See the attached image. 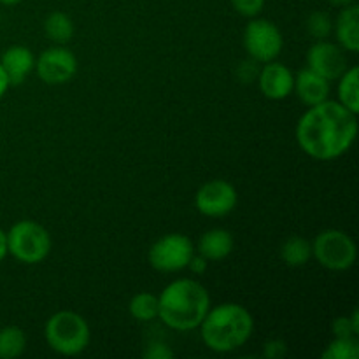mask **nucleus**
<instances>
[{
    "instance_id": "obj_30",
    "label": "nucleus",
    "mask_w": 359,
    "mask_h": 359,
    "mask_svg": "<svg viewBox=\"0 0 359 359\" xmlns=\"http://www.w3.org/2000/svg\"><path fill=\"white\" fill-rule=\"evenodd\" d=\"M7 86H9V79H7V74L4 72L2 65H0V98H2L4 93H6Z\"/></svg>"
},
{
    "instance_id": "obj_19",
    "label": "nucleus",
    "mask_w": 359,
    "mask_h": 359,
    "mask_svg": "<svg viewBox=\"0 0 359 359\" xmlns=\"http://www.w3.org/2000/svg\"><path fill=\"white\" fill-rule=\"evenodd\" d=\"M280 255H283V259L286 262V265L302 266L311 259L312 245L305 238L293 237L284 242L283 249H280Z\"/></svg>"
},
{
    "instance_id": "obj_1",
    "label": "nucleus",
    "mask_w": 359,
    "mask_h": 359,
    "mask_svg": "<svg viewBox=\"0 0 359 359\" xmlns=\"http://www.w3.org/2000/svg\"><path fill=\"white\" fill-rule=\"evenodd\" d=\"M356 133V114L340 102L325 100L312 105L297 126V140L302 149L323 161L342 156L353 146Z\"/></svg>"
},
{
    "instance_id": "obj_2",
    "label": "nucleus",
    "mask_w": 359,
    "mask_h": 359,
    "mask_svg": "<svg viewBox=\"0 0 359 359\" xmlns=\"http://www.w3.org/2000/svg\"><path fill=\"white\" fill-rule=\"evenodd\" d=\"M158 302H160L158 318L168 328L179 332L198 328L210 305L205 287L191 279H181L168 284Z\"/></svg>"
},
{
    "instance_id": "obj_26",
    "label": "nucleus",
    "mask_w": 359,
    "mask_h": 359,
    "mask_svg": "<svg viewBox=\"0 0 359 359\" xmlns=\"http://www.w3.org/2000/svg\"><path fill=\"white\" fill-rule=\"evenodd\" d=\"M333 333L337 339H344V337H353L356 335L353 330V323L349 318H339L333 321Z\"/></svg>"
},
{
    "instance_id": "obj_11",
    "label": "nucleus",
    "mask_w": 359,
    "mask_h": 359,
    "mask_svg": "<svg viewBox=\"0 0 359 359\" xmlns=\"http://www.w3.org/2000/svg\"><path fill=\"white\" fill-rule=\"evenodd\" d=\"M309 69L325 79H339L347 69V58L339 46L332 42H318L309 51Z\"/></svg>"
},
{
    "instance_id": "obj_17",
    "label": "nucleus",
    "mask_w": 359,
    "mask_h": 359,
    "mask_svg": "<svg viewBox=\"0 0 359 359\" xmlns=\"http://www.w3.org/2000/svg\"><path fill=\"white\" fill-rule=\"evenodd\" d=\"M340 77H342L339 84L340 104H342L344 107L349 109L351 112L358 114L359 112V88H358L359 69L358 67H353V69L346 70Z\"/></svg>"
},
{
    "instance_id": "obj_29",
    "label": "nucleus",
    "mask_w": 359,
    "mask_h": 359,
    "mask_svg": "<svg viewBox=\"0 0 359 359\" xmlns=\"http://www.w3.org/2000/svg\"><path fill=\"white\" fill-rule=\"evenodd\" d=\"M9 252V248H7V233L0 230V262L7 256Z\"/></svg>"
},
{
    "instance_id": "obj_4",
    "label": "nucleus",
    "mask_w": 359,
    "mask_h": 359,
    "mask_svg": "<svg viewBox=\"0 0 359 359\" xmlns=\"http://www.w3.org/2000/svg\"><path fill=\"white\" fill-rule=\"evenodd\" d=\"M46 342L63 356H76L90 344V328L79 314L70 311L58 312L46 323Z\"/></svg>"
},
{
    "instance_id": "obj_7",
    "label": "nucleus",
    "mask_w": 359,
    "mask_h": 359,
    "mask_svg": "<svg viewBox=\"0 0 359 359\" xmlns=\"http://www.w3.org/2000/svg\"><path fill=\"white\" fill-rule=\"evenodd\" d=\"M193 258V244L179 233L160 238L149 251V263L158 272H177L188 266Z\"/></svg>"
},
{
    "instance_id": "obj_9",
    "label": "nucleus",
    "mask_w": 359,
    "mask_h": 359,
    "mask_svg": "<svg viewBox=\"0 0 359 359\" xmlns=\"http://www.w3.org/2000/svg\"><path fill=\"white\" fill-rule=\"evenodd\" d=\"M237 205V191L226 181H210L196 193V209L209 217L226 216Z\"/></svg>"
},
{
    "instance_id": "obj_23",
    "label": "nucleus",
    "mask_w": 359,
    "mask_h": 359,
    "mask_svg": "<svg viewBox=\"0 0 359 359\" xmlns=\"http://www.w3.org/2000/svg\"><path fill=\"white\" fill-rule=\"evenodd\" d=\"M307 30L312 37L316 39H325L328 37L330 32H332V20L326 13H312L307 20Z\"/></svg>"
},
{
    "instance_id": "obj_3",
    "label": "nucleus",
    "mask_w": 359,
    "mask_h": 359,
    "mask_svg": "<svg viewBox=\"0 0 359 359\" xmlns=\"http://www.w3.org/2000/svg\"><path fill=\"white\" fill-rule=\"evenodd\" d=\"M202 339L216 353H230L244 346L251 337L255 323L242 305L224 304L207 312L202 321Z\"/></svg>"
},
{
    "instance_id": "obj_20",
    "label": "nucleus",
    "mask_w": 359,
    "mask_h": 359,
    "mask_svg": "<svg viewBox=\"0 0 359 359\" xmlns=\"http://www.w3.org/2000/svg\"><path fill=\"white\" fill-rule=\"evenodd\" d=\"M130 314L135 318L137 321H153L160 314V302L154 294L149 293H140L132 298L130 302Z\"/></svg>"
},
{
    "instance_id": "obj_25",
    "label": "nucleus",
    "mask_w": 359,
    "mask_h": 359,
    "mask_svg": "<svg viewBox=\"0 0 359 359\" xmlns=\"http://www.w3.org/2000/svg\"><path fill=\"white\" fill-rule=\"evenodd\" d=\"M144 358L147 359H170L174 358V353L168 349L165 344H151L146 351H144Z\"/></svg>"
},
{
    "instance_id": "obj_21",
    "label": "nucleus",
    "mask_w": 359,
    "mask_h": 359,
    "mask_svg": "<svg viewBox=\"0 0 359 359\" xmlns=\"http://www.w3.org/2000/svg\"><path fill=\"white\" fill-rule=\"evenodd\" d=\"M44 30L49 39L56 42H67L72 39L74 25L65 13H53L46 18Z\"/></svg>"
},
{
    "instance_id": "obj_27",
    "label": "nucleus",
    "mask_w": 359,
    "mask_h": 359,
    "mask_svg": "<svg viewBox=\"0 0 359 359\" xmlns=\"http://www.w3.org/2000/svg\"><path fill=\"white\" fill-rule=\"evenodd\" d=\"M287 349H286V344L283 340H270L266 342L265 346V358L269 359H280L286 356Z\"/></svg>"
},
{
    "instance_id": "obj_22",
    "label": "nucleus",
    "mask_w": 359,
    "mask_h": 359,
    "mask_svg": "<svg viewBox=\"0 0 359 359\" xmlns=\"http://www.w3.org/2000/svg\"><path fill=\"white\" fill-rule=\"evenodd\" d=\"M359 358V344L353 337H344L337 339L330 344L323 353V359H358Z\"/></svg>"
},
{
    "instance_id": "obj_5",
    "label": "nucleus",
    "mask_w": 359,
    "mask_h": 359,
    "mask_svg": "<svg viewBox=\"0 0 359 359\" xmlns=\"http://www.w3.org/2000/svg\"><path fill=\"white\" fill-rule=\"evenodd\" d=\"M9 252L21 263H41L51 251V237L41 224L34 221H20L7 233Z\"/></svg>"
},
{
    "instance_id": "obj_14",
    "label": "nucleus",
    "mask_w": 359,
    "mask_h": 359,
    "mask_svg": "<svg viewBox=\"0 0 359 359\" xmlns=\"http://www.w3.org/2000/svg\"><path fill=\"white\" fill-rule=\"evenodd\" d=\"M294 88H297L298 98L312 107L328 98L330 81L316 74L314 70L307 69L298 74V77L294 79Z\"/></svg>"
},
{
    "instance_id": "obj_15",
    "label": "nucleus",
    "mask_w": 359,
    "mask_h": 359,
    "mask_svg": "<svg viewBox=\"0 0 359 359\" xmlns=\"http://www.w3.org/2000/svg\"><path fill=\"white\" fill-rule=\"evenodd\" d=\"M337 37L347 51H359V7L346 6L337 20Z\"/></svg>"
},
{
    "instance_id": "obj_18",
    "label": "nucleus",
    "mask_w": 359,
    "mask_h": 359,
    "mask_svg": "<svg viewBox=\"0 0 359 359\" xmlns=\"http://www.w3.org/2000/svg\"><path fill=\"white\" fill-rule=\"evenodd\" d=\"M27 337L18 326H7L0 330V359H14L25 353Z\"/></svg>"
},
{
    "instance_id": "obj_32",
    "label": "nucleus",
    "mask_w": 359,
    "mask_h": 359,
    "mask_svg": "<svg viewBox=\"0 0 359 359\" xmlns=\"http://www.w3.org/2000/svg\"><path fill=\"white\" fill-rule=\"evenodd\" d=\"M332 4H335V6H349V4H353L354 0H330Z\"/></svg>"
},
{
    "instance_id": "obj_28",
    "label": "nucleus",
    "mask_w": 359,
    "mask_h": 359,
    "mask_svg": "<svg viewBox=\"0 0 359 359\" xmlns=\"http://www.w3.org/2000/svg\"><path fill=\"white\" fill-rule=\"evenodd\" d=\"M188 266L195 273H203V272H205V269H207V262H205V258H203L202 255H200V256H193V258L189 259Z\"/></svg>"
},
{
    "instance_id": "obj_10",
    "label": "nucleus",
    "mask_w": 359,
    "mask_h": 359,
    "mask_svg": "<svg viewBox=\"0 0 359 359\" xmlns=\"http://www.w3.org/2000/svg\"><path fill=\"white\" fill-rule=\"evenodd\" d=\"M77 72V60L69 49L51 48L46 49L37 60V74L44 83L63 84Z\"/></svg>"
},
{
    "instance_id": "obj_6",
    "label": "nucleus",
    "mask_w": 359,
    "mask_h": 359,
    "mask_svg": "<svg viewBox=\"0 0 359 359\" xmlns=\"http://www.w3.org/2000/svg\"><path fill=\"white\" fill-rule=\"evenodd\" d=\"M312 255L325 269L342 272L356 262V244L340 230H326L318 235L312 244Z\"/></svg>"
},
{
    "instance_id": "obj_8",
    "label": "nucleus",
    "mask_w": 359,
    "mask_h": 359,
    "mask_svg": "<svg viewBox=\"0 0 359 359\" xmlns=\"http://www.w3.org/2000/svg\"><path fill=\"white\" fill-rule=\"evenodd\" d=\"M244 46L252 60L269 63L279 56L283 49V35L269 20H255L245 27Z\"/></svg>"
},
{
    "instance_id": "obj_12",
    "label": "nucleus",
    "mask_w": 359,
    "mask_h": 359,
    "mask_svg": "<svg viewBox=\"0 0 359 359\" xmlns=\"http://www.w3.org/2000/svg\"><path fill=\"white\" fill-rule=\"evenodd\" d=\"M294 86V77L287 67L283 63H272L265 65L259 76V88L262 93L270 100H283L291 93Z\"/></svg>"
},
{
    "instance_id": "obj_16",
    "label": "nucleus",
    "mask_w": 359,
    "mask_h": 359,
    "mask_svg": "<svg viewBox=\"0 0 359 359\" xmlns=\"http://www.w3.org/2000/svg\"><path fill=\"white\" fill-rule=\"evenodd\" d=\"M198 251L205 259H223L233 251V238L226 230H210L200 238Z\"/></svg>"
},
{
    "instance_id": "obj_13",
    "label": "nucleus",
    "mask_w": 359,
    "mask_h": 359,
    "mask_svg": "<svg viewBox=\"0 0 359 359\" xmlns=\"http://www.w3.org/2000/svg\"><path fill=\"white\" fill-rule=\"evenodd\" d=\"M0 65L7 74L9 84H21L28 72L34 69V55L25 46H13V48L6 49L2 60H0Z\"/></svg>"
},
{
    "instance_id": "obj_31",
    "label": "nucleus",
    "mask_w": 359,
    "mask_h": 359,
    "mask_svg": "<svg viewBox=\"0 0 359 359\" xmlns=\"http://www.w3.org/2000/svg\"><path fill=\"white\" fill-rule=\"evenodd\" d=\"M351 323H353L354 333H359V312L358 311L353 312V318H351Z\"/></svg>"
},
{
    "instance_id": "obj_33",
    "label": "nucleus",
    "mask_w": 359,
    "mask_h": 359,
    "mask_svg": "<svg viewBox=\"0 0 359 359\" xmlns=\"http://www.w3.org/2000/svg\"><path fill=\"white\" fill-rule=\"evenodd\" d=\"M0 2H2L4 6H16V4H20L21 0H0Z\"/></svg>"
},
{
    "instance_id": "obj_24",
    "label": "nucleus",
    "mask_w": 359,
    "mask_h": 359,
    "mask_svg": "<svg viewBox=\"0 0 359 359\" xmlns=\"http://www.w3.org/2000/svg\"><path fill=\"white\" fill-rule=\"evenodd\" d=\"M231 6L242 16L252 18L262 13L263 6H265V0H231Z\"/></svg>"
}]
</instances>
